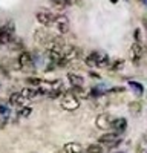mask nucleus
<instances>
[{
  "label": "nucleus",
  "instance_id": "1",
  "mask_svg": "<svg viewBox=\"0 0 147 153\" xmlns=\"http://www.w3.org/2000/svg\"><path fill=\"white\" fill-rule=\"evenodd\" d=\"M14 32H16V26L12 20L0 23V45H9L12 38L16 37Z\"/></svg>",
  "mask_w": 147,
  "mask_h": 153
},
{
  "label": "nucleus",
  "instance_id": "27",
  "mask_svg": "<svg viewBox=\"0 0 147 153\" xmlns=\"http://www.w3.org/2000/svg\"><path fill=\"white\" fill-rule=\"evenodd\" d=\"M65 2H66V3H68V5H69V3H71V0H65Z\"/></svg>",
  "mask_w": 147,
  "mask_h": 153
},
{
  "label": "nucleus",
  "instance_id": "19",
  "mask_svg": "<svg viewBox=\"0 0 147 153\" xmlns=\"http://www.w3.org/2000/svg\"><path fill=\"white\" fill-rule=\"evenodd\" d=\"M86 65L91 66V68L97 66V54L95 52H91V55L86 57Z\"/></svg>",
  "mask_w": 147,
  "mask_h": 153
},
{
  "label": "nucleus",
  "instance_id": "8",
  "mask_svg": "<svg viewBox=\"0 0 147 153\" xmlns=\"http://www.w3.org/2000/svg\"><path fill=\"white\" fill-rule=\"evenodd\" d=\"M51 38H52V35L48 34L45 29H37V31L34 32V40L39 43V45L48 46V43L51 42Z\"/></svg>",
  "mask_w": 147,
  "mask_h": 153
},
{
  "label": "nucleus",
  "instance_id": "24",
  "mask_svg": "<svg viewBox=\"0 0 147 153\" xmlns=\"http://www.w3.org/2000/svg\"><path fill=\"white\" fill-rule=\"evenodd\" d=\"M51 2H52V5H54L55 8H58V9H63V8L68 5L65 0H51Z\"/></svg>",
  "mask_w": 147,
  "mask_h": 153
},
{
  "label": "nucleus",
  "instance_id": "21",
  "mask_svg": "<svg viewBox=\"0 0 147 153\" xmlns=\"http://www.w3.org/2000/svg\"><path fill=\"white\" fill-rule=\"evenodd\" d=\"M88 153H103V147L98 144H92L88 147Z\"/></svg>",
  "mask_w": 147,
  "mask_h": 153
},
{
  "label": "nucleus",
  "instance_id": "15",
  "mask_svg": "<svg viewBox=\"0 0 147 153\" xmlns=\"http://www.w3.org/2000/svg\"><path fill=\"white\" fill-rule=\"evenodd\" d=\"M65 152H66V153H81L83 149H81V146L77 144V143H68V144L65 146Z\"/></svg>",
  "mask_w": 147,
  "mask_h": 153
},
{
  "label": "nucleus",
  "instance_id": "7",
  "mask_svg": "<svg viewBox=\"0 0 147 153\" xmlns=\"http://www.w3.org/2000/svg\"><path fill=\"white\" fill-rule=\"evenodd\" d=\"M54 25L60 34H68L69 31V19L66 16H55Z\"/></svg>",
  "mask_w": 147,
  "mask_h": 153
},
{
  "label": "nucleus",
  "instance_id": "29",
  "mask_svg": "<svg viewBox=\"0 0 147 153\" xmlns=\"http://www.w3.org/2000/svg\"><path fill=\"white\" fill-rule=\"evenodd\" d=\"M146 153H147V152H146Z\"/></svg>",
  "mask_w": 147,
  "mask_h": 153
},
{
  "label": "nucleus",
  "instance_id": "25",
  "mask_svg": "<svg viewBox=\"0 0 147 153\" xmlns=\"http://www.w3.org/2000/svg\"><path fill=\"white\" fill-rule=\"evenodd\" d=\"M130 86H132V87H133L137 92L143 94V87H141V84H138V83H130Z\"/></svg>",
  "mask_w": 147,
  "mask_h": 153
},
{
  "label": "nucleus",
  "instance_id": "2",
  "mask_svg": "<svg viewBox=\"0 0 147 153\" xmlns=\"http://www.w3.org/2000/svg\"><path fill=\"white\" fill-rule=\"evenodd\" d=\"M35 19L40 25H43V26H51L55 20V16L49 9H39L35 12Z\"/></svg>",
  "mask_w": 147,
  "mask_h": 153
},
{
  "label": "nucleus",
  "instance_id": "3",
  "mask_svg": "<svg viewBox=\"0 0 147 153\" xmlns=\"http://www.w3.org/2000/svg\"><path fill=\"white\" fill-rule=\"evenodd\" d=\"M114 117L109 113H100L97 117L95 123H97V127L98 129H103V130H107V129H112L114 127Z\"/></svg>",
  "mask_w": 147,
  "mask_h": 153
},
{
  "label": "nucleus",
  "instance_id": "23",
  "mask_svg": "<svg viewBox=\"0 0 147 153\" xmlns=\"http://www.w3.org/2000/svg\"><path fill=\"white\" fill-rule=\"evenodd\" d=\"M129 109L132 110L133 115H137V113L141 112V104H140V103H130V104H129Z\"/></svg>",
  "mask_w": 147,
  "mask_h": 153
},
{
  "label": "nucleus",
  "instance_id": "4",
  "mask_svg": "<svg viewBox=\"0 0 147 153\" xmlns=\"http://www.w3.org/2000/svg\"><path fill=\"white\" fill-rule=\"evenodd\" d=\"M61 107L65 110H69V112H74L80 107V101L77 100L75 95H65L63 100H61Z\"/></svg>",
  "mask_w": 147,
  "mask_h": 153
},
{
  "label": "nucleus",
  "instance_id": "16",
  "mask_svg": "<svg viewBox=\"0 0 147 153\" xmlns=\"http://www.w3.org/2000/svg\"><path fill=\"white\" fill-rule=\"evenodd\" d=\"M126 126H127V121H126L124 118H118V120L114 121V129L118 130V132H124Z\"/></svg>",
  "mask_w": 147,
  "mask_h": 153
},
{
  "label": "nucleus",
  "instance_id": "10",
  "mask_svg": "<svg viewBox=\"0 0 147 153\" xmlns=\"http://www.w3.org/2000/svg\"><path fill=\"white\" fill-rule=\"evenodd\" d=\"M121 132H118V130H115V132H109V133H106V135H101L100 138H98V143H101V144H109V143H114V141H117V139H120V135Z\"/></svg>",
  "mask_w": 147,
  "mask_h": 153
},
{
  "label": "nucleus",
  "instance_id": "17",
  "mask_svg": "<svg viewBox=\"0 0 147 153\" xmlns=\"http://www.w3.org/2000/svg\"><path fill=\"white\" fill-rule=\"evenodd\" d=\"M122 66H124V60H115V61H112L109 65V68H110V71H120V69H122Z\"/></svg>",
  "mask_w": 147,
  "mask_h": 153
},
{
  "label": "nucleus",
  "instance_id": "9",
  "mask_svg": "<svg viewBox=\"0 0 147 153\" xmlns=\"http://www.w3.org/2000/svg\"><path fill=\"white\" fill-rule=\"evenodd\" d=\"M17 63H19V66H20V68H23V69H26V68H32V65H34L32 57H31V54H28V52H22V54L19 55Z\"/></svg>",
  "mask_w": 147,
  "mask_h": 153
},
{
  "label": "nucleus",
  "instance_id": "14",
  "mask_svg": "<svg viewBox=\"0 0 147 153\" xmlns=\"http://www.w3.org/2000/svg\"><path fill=\"white\" fill-rule=\"evenodd\" d=\"M68 80L71 83V86H84V80L83 76H80L78 74H68Z\"/></svg>",
  "mask_w": 147,
  "mask_h": 153
},
{
  "label": "nucleus",
  "instance_id": "11",
  "mask_svg": "<svg viewBox=\"0 0 147 153\" xmlns=\"http://www.w3.org/2000/svg\"><path fill=\"white\" fill-rule=\"evenodd\" d=\"M22 94H23L24 98H28V100H35L39 95H42L39 87H24L22 91Z\"/></svg>",
  "mask_w": 147,
  "mask_h": 153
},
{
  "label": "nucleus",
  "instance_id": "13",
  "mask_svg": "<svg viewBox=\"0 0 147 153\" xmlns=\"http://www.w3.org/2000/svg\"><path fill=\"white\" fill-rule=\"evenodd\" d=\"M95 54H97V68H107L110 65V60H109L107 54L98 52V51H95Z\"/></svg>",
  "mask_w": 147,
  "mask_h": 153
},
{
  "label": "nucleus",
  "instance_id": "12",
  "mask_svg": "<svg viewBox=\"0 0 147 153\" xmlns=\"http://www.w3.org/2000/svg\"><path fill=\"white\" fill-rule=\"evenodd\" d=\"M26 101H28V98H24L22 92H16V94H12L9 97V103L12 106H23Z\"/></svg>",
  "mask_w": 147,
  "mask_h": 153
},
{
  "label": "nucleus",
  "instance_id": "22",
  "mask_svg": "<svg viewBox=\"0 0 147 153\" xmlns=\"http://www.w3.org/2000/svg\"><path fill=\"white\" fill-rule=\"evenodd\" d=\"M31 113H32V109H31V107H22V109L19 110V117L26 118V117H29Z\"/></svg>",
  "mask_w": 147,
  "mask_h": 153
},
{
  "label": "nucleus",
  "instance_id": "6",
  "mask_svg": "<svg viewBox=\"0 0 147 153\" xmlns=\"http://www.w3.org/2000/svg\"><path fill=\"white\" fill-rule=\"evenodd\" d=\"M81 55V49L78 46H72V45H65L63 48V58L68 61H74Z\"/></svg>",
  "mask_w": 147,
  "mask_h": 153
},
{
  "label": "nucleus",
  "instance_id": "20",
  "mask_svg": "<svg viewBox=\"0 0 147 153\" xmlns=\"http://www.w3.org/2000/svg\"><path fill=\"white\" fill-rule=\"evenodd\" d=\"M26 83H28L29 86L39 87V86L42 84V80H40V78H35V76H28V78H26Z\"/></svg>",
  "mask_w": 147,
  "mask_h": 153
},
{
  "label": "nucleus",
  "instance_id": "28",
  "mask_svg": "<svg viewBox=\"0 0 147 153\" xmlns=\"http://www.w3.org/2000/svg\"><path fill=\"white\" fill-rule=\"evenodd\" d=\"M112 2H117V0H112Z\"/></svg>",
  "mask_w": 147,
  "mask_h": 153
},
{
  "label": "nucleus",
  "instance_id": "18",
  "mask_svg": "<svg viewBox=\"0 0 147 153\" xmlns=\"http://www.w3.org/2000/svg\"><path fill=\"white\" fill-rule=\"evenodd\" d=\"M9 48L12 49V51H20V49H23V43L19 40V38H12V42L9 43Z\"/></svg>",
  "mask_w": 147,
  "mask_h": 153
},
{
  "label": "nucleus",
  "instance_id": "26",
  "mask_svg": "<svg viewBox=\"0 0 147 153\" xmlns=\"http://www.w3.org/2000/svg\"><path fill=\"white\" fill-rule=\"evenodd\" d=\"M135 40L141 42V31L140 29H135Z\"/></svg>",
  "mask_w": 147,
  "mask_h": 153
},
{
  "label": "nucleus",
  "instance_id": "5",
  "mask_svg": "<svg viewBox=\"0 0 147 153\" xmlns=\"http://www.w3.org/2000/svg\"><path fill=\"white\" fill-rule=\"evenodd\" d=\"M144 52H146V49L143 48V45L140 43V42H135L132 46H130V60L135 63V65H138V61L143 58V55H144Z\"/></svg>",
  "mask_w": 147,
  "mask_h": 153
}]
</instances>
